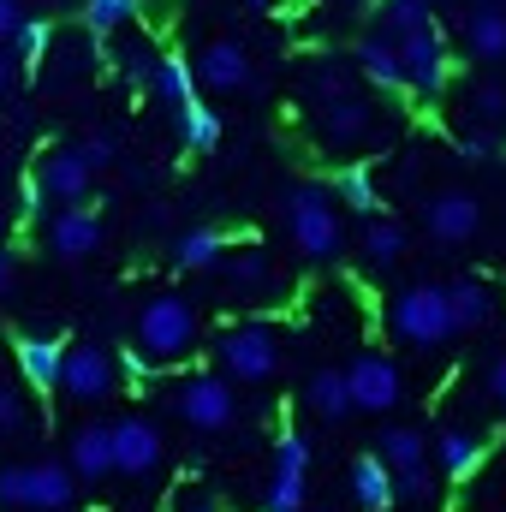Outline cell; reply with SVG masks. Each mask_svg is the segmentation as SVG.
<instances>
[{
	"instance_id": "cell-1",
	"label": "cell",
	"mask_w": 506,
	"mask_h": 512,
	"mask_svg": "<svg viewBox=\"0 0 506 512\" xmlns=\"http://www.w3.org/2000/svg\"><path fill=\"white\" fill-rule=\"evenodd\" d=\"M304 96H310V131L328 155H352L376 137V102L364 96V78L346 60L316 54L304 72Z\"/></svg>"
},
{
	"instance_id": "cell-2",
	"label": "cell",
	"mask_w": 506,
	"mask_h": 512,
	"mask_svg": "<svg viewBox=\"0 0 506 512\" xmlns=\"http://www.w3.org/2000/svg\"><path fill=\"white\" fill-rule=\"evenodd\" d=\"M197 340H203V322L191 310L185 292H155L143 298L137 310V328H131V352L149 364V370H179L197 358Z\"/></svg>"
},
{
	"instance_id": "cell-3",
	"label": "cell",
	"mask_w": 506,
	"mask_h": 512,
	"mask_svg": "<svg viewBox=\"0 0 506 512\" xmlns=\"http://www.w3.org/2000/svg\"><path fill=\"white\" fill-rule=\"evenodd\" d=\"M381 322L393 340L417 346V352H435L447 340H459V316H453V298L441 280H405L381 298Z\"/></svg>"
},
{
	"instance_id": "cell-4",
	"label": "cell",
	"mask_w": 506,
	"mask_h": 512,
	"mask_svg": "<svg viewBox=\"0 0 506 512\" xmlns=\"http://www.w3.org/2000/svg\"><path fill=\"white\" fill-rule=\"evenodd\" d=\"M286 239L304 262H334L346 251V221H340V203L322 179L286 185Z\"/></svg>"
},
{
	"instance_id": "cell-5",
	"label": "cell",
	"mask_w": 506,
	"mask_h": 512,
	"mask_svg": "<svg viewBox=\"0 0 506 512\" xmlns=\"http://www.w3.org/2000/svg\"><path fill=\"white\" fill-rule=\"evenodd\" d=\"M215 358H221V376L227 382H245V387L274 382L280 376V358H286V328L274 316H245V322L221 328Z\"/></svg>"
},
{
	"instance_id": "cell-6",
	"label": "cell",
	"mask_w": 506,
	"mask_h": 512,
	"mask_svg": "<svg viewBox=\"0 0 506 512\" xmlns=\"http://www.w3.org/2000/svg\"><path fill=\"white\" fill-rule=\"evenodd\" d=\"M78 501V477L66 459H6L0 465V512H66Z\"/></svg>"
},
{
	"instance_id": "cell-7",
	"label": "cell",
	"mask_w": 506,
	"mask_h": 512,
	"mask_svg": "<svg viewBox=\"0 0 506 512\" xmlns=\"http://www.w3.org/2000/svg\"><path fill=\"white\" fill-rule=\"evenodd\" d=\"M399 48V66H405V96L411 102H441L453 90V48L441 36V24H423L411 36L393 42Z\"/></svg>"
},
{
	"instance_id": "cell-8",
	"label": "cell",
	"mask_w": 506,
	"mask_h": 512,
	"mask_svg": "<svg viewBox=\"0 0 506 512\" xmlns=\"http://www.w3.org/2000/svg\"><path fill=\"white\" fill-rule=\"evenodd\" d=\"M173 411H179L197 435H221V429H233V417H239V393H233V382H227L221 370H185L179 387H173Z\"/></svg>"
},
{
	"instance_id": "cell-9",
	"label": "cell",
	"mask_w": 506,
	"mask_h": 512,
	"mask_svg": "<svg viewBox=\"0 0 506 512\" xmlns=\"http://www.w3.org/2000/svg\"><path fill=\"white\" fill-rule=\"evenodd\" d=\"M60 393L72 405H102L120 393V358H108L102 346L66 340V364H60Z\"/></svg>"
},
{
	"instance_id": "cell-10",
	"label": "cell",
	"mask_w": 506,
	"mask_h": 512,
	"mask_svg": "<svg viewBox=\"0 0 506 512\" xmlns=\"http://www.w3.org/2000/svg\"><path fill=\"white\" fill-rule=\"evenodd\" d=\"M423 233L435 245H471L483 233V197L465 185H441L423 197Z\"/></svg>"
},
{
	"instance_id": "cell-11",
	"label": "cell",
	"mask_w": 506,
	"mask_h": 512,
	"mask_svg": "<svg viewBox=\"0 0 506 512\" xmlns=\"http://www.w3.org/2000/svg\"><path fill=\"white\" fill-rule=\"evenodd\" d=\"M304 495H310V441H304L298 429H280L262 507L268 512H304Z\"/></svg>"
},
{
	"instance_id": "cell-12",
	"label": "cell",
	"mask_w": 506,
	"mask_h": 512,
	"mask_svg": "<svg viewBox=\"0 0 506 512\" xmlns=\"http://www.w3.org/2000/svg\"><path fill=\"white\" fill-rule=\"evenodd\" d=\"M346 393H352V411L387 417V411L405 399V370H399L387 352H358V358L346 364Z\"/></svg>"
},
{
	"instance_id": "cell-13",
	"label": "cell",
	"mask_w": 506,
	"mask_h": 512,
	"mask_svg": "<svg viewBox=\"0 0 506 512\" xmlns=\"http://www.w3.org/2000/svg\"><path fill=\"white\" fill-rule=\"evenodd\" d=\"M191 78H197L203 90H215V96H239V90L256 84L251 48L233 42V36H215V42H203V54L191 60Z\"/></svg>"
},
{
	"instance_id": "cell-14",
	"label": "cell",
	"mask_w": 506,
	"mask_h": 512,
	"mask_svg": "<svg viewBox=\"0 0 506 512\" xmlns=\"http://www.w3.org/2000/svg\"><path fill=\"white\" fill-rule=\"evenodd\" d=\"M30 179L42 185V197H48V203H60V209H78V203L90 197V179H96V167L84 161V149H78V143H54Z\"/></svg>"
},
{
	"instance_id": "cell-15",
	"label": "cell",
	"mask_w": 506,
	"mask_h": 512,
	"mask_svg": "<svg viewBox=\"0 0 506 512\" xmlns=\"http://www.w3.org/2000/svg\"><path fill=\"white\" fill-rule=\"evenodd\" d=\"M352 72H358L370 90H381V96H393V102H411V96H405V66H399V48H393L387 36H376L370 24L352 36Z\"/></svg>"
},
{
	"instance_id": "cell-16",
	"label": "cell",
	"mask_w": 506,
	"mask_h": 512,
	"mask_svg": "<svg viewBox=\"0 0 506 512\" xmlns=\"http://www.w3.org/2000/svg\"><path fill=\"white\" fill-rule=\"evenodd\" d=\"M161 459H167V441L149 417L114 423V477H149V471H161Z\"/></svg>"
},
{
	"instance_id": "cell-17",
	"label": "cell",
	"mask_w": 506,
	"mask_h": 512,
	"mask_svg": "<svg viewBox=\"0 0 506 512\" xmlns=\"http://www.w3.org/2000/svg\"><path fill=\"white\" fill-rule=\"evenodd\" d=\"M12 358H18V376H24L30 393H60L66 340H54V334H18L12 340Z\"/></svg>"
},
{
	"instance_id": "cell-18",
	"label": "cell",
	"mask_w": 506,
	"mask_h": 512,
	"mask_svg": "<svg viewBox=\"0 0 506 512\" xmlns=\"http://www.w3.org/2000/svg\"><path fill=\"white\" fill-rule=\"evenodd\" d=\"M48 251L60 256V262H84V256H96L102 251V215H96L90 203L60 209V215L48 221Z\"/></svg>"
},
{
	"instance_id": "cell-19",
	"label": "cell",
	"mask_w": 506,
	"mask_h": 512,
	"mask_svg": "<svg viewBox=\"0 0 506 512\" xmlns=\"http://www.w3.org/2000/svg\"><path fill=\"white\" fill-rule=\"evenodd\" d=\"M459 48H465V60H477V66L506 60V6L477 0V6L465 12V24H459Z\"/></svg>"
},
{
	"instance_id": "cell-20",
	"label": "cell",
	"mask_w": 506,
	"mask_h": 512,
	"mask_svg": "<svg viewBox=\"0 0 506 512\" xmlns=\"http://www.w3.org/2000/svg\"><path fill=\"white\" fill-rule=\"evenodd\" d=\"M66 465L78 483H102L114 477V423H78L66 441Z\"/></svg>"
},
{
	"instance_id": "cell-21",
	"label": "cell",
	"mask_w": 506,
	"mask_h": 512,
	"mask_svg": "<svg viewBox=\"0 0 506 512\" xmlns=\"http://www.w3.org/2000/svg\"><path fill=\"white\" fill-rule=\"evenodd\" d=\"M221 274H227V286L245 292V298H268V292L280 286V268H274L268 245H233V251L221 256Z\"/></svg>"
},
{
	"instance_id": "cell-22",
	"label": "cell",
	"mask_w": 506,
	"mask_h": 512,
	"mask_svg": "<svg viewBox=\"0 0 506 512\" xmlns=\"http://www.w3.org/2000/svg\"><path fill=\"white\" fill-rule=\"evenodd\" d=\"M370 453H376L393 477H417V471H429V435L411 429V423H387Z\"/></svg>"
},
{
	"instance_id": "cell-23",
	"label": "cell",
	"mask_w": 506,
	"mask_h": 512,
	"mask_svg": "<svg viewBox=\"0 0 506 512\" xmlns=\"http://www.w3.org/2000/svg\"><path fill=\"white\" fill-rule=\"evenodd\" d=\"M328 191H334V203H346V209L364 215V221H376L381 215V191H376L370 161H340V167L328 173Z\"/></svg>"
},
{
	"instance_id": "cell-24",
	"label": "cell",
	"mask_w": 506,
	"mask_h": 512,
	"mask_svg": "<svg viewBox=\"0 0 506 512\" xmlns=\"http://www.w3.org/2000/svg\"><path fill=\"white\" fill-rule=\"evenodd\" d=\"M429 459L441 465V477H453V483H465L477 465H483V441L471 435V429H459V423H447L435 441H429Z\"/></svg>"
},
{
	"instance_id": "cell-25",
	"label": "cell",
	"mask_w": 506,
	"mask_h": 512,
	"mask_svg": "<svg viewBox=\"0 0 506 512\" xmlns=\"http://www.w3.org/2000/svg\"><path fill=\"white\" fill-rule=\"evenodd\" d=\"M459 108H465L471 126H483L489 137H495V131L506 126V84L501 78H483V72L465 78V84H459Z\"/></svg>"
},
{
	"instance_id": "cell-26",
	"label": "cell",
	"mask_w": 506,
	"mask_h": 512,
	"mask_svg": "<svg viewBox=\"0 0 506 512\" xmlns=\"http://www.w3.org/2000/svg\"><path fill=\"white\" fill-rule=\"evenodd\" d=\"M346 489H352V501L364 512H387L393 507V471L381 465L376 453H358L352 465H346Z\"/></svg>"
},
{
	"instance_id": "cell-27",
	"label": "cell",
	"mask_w": 506,
	"mask_h": 512,
	"mask_svg": "<svg viewBox=\"0 0 506 512\" xmlns=\"http://www.w3.org/2000/svg\"><path fill=\"white\" fill-rule=\"evenodd\" d=\"M304 405L322 417V423H346L352 417V393H346V370H334V364H322V370H310L304 376Z\"/></svg>"
},
{
	"instance_id": "cell-28",
	"label": "cell",
	"mask_w": 506,
	"mask_h": 512,
	"mask_svg": "<svg viewBox=\"0 0 506 512\" xmlns=\"http://www.w3.org/2000/svg\"><path fill=\"white\" fill-rule=\"evenodd\" d=\"M447 298H453V316H459V334H471V328H483L495 310H501V292L489 286V280H453L447 286Z\"/></svg>"
},
{
	"instance_id": "cell-29",
	"label": "cell",
	"mask_w": 506,
	"mask_h": 512,
	"mask_svg": "<svg viewBox=\"0 0 506 512\" xmlns=\"http://www.w3.org/2000/svg\"><path fill=\"white\" fill-rule=\"evenodd\" d=\"M227 251H233V239H227L221 227H191V233L173 245V262H179L185 274H209V268H221Z\"/></svg>"
},
{
	"instance_id": "cell-30",
	"label": "cell",
	"mask_w": 506,
	"mask_h": 512,
	"mask_svg": "<svg viewBox=\"0 0 506 512\" xmlns=\"http://www.w3.org/2000/svg\"><path fill=\"white\" fill-rule=\"evenodd\" d=\"M149 90H155L167 108H191V102H197L191 60H179V54H155V66H149Z\"/></svg>"
},
{
	"instance_id": "cell-31",
	"label": "cell",
	"mask_w": 506,
	"mask_h": 512,
	"mask_svg": "<svg viewBox=\"0 0 506 512\" xmlns=\"http://www.w3.org/2000/svg\"><path fill=\"white\" fill-rule=\"evenodd\" d=\"M358 251H364V262H370V268H393L399 256L411 251V233H405L399 221L376 215V221H364V233H358Z\"/></svg>"
},
{
	"instance_id": "cell-32",
	"label": "cell",
	"mask_w": 506,
	"mask_h": 512,
	"mask_svg": "<svg viewBox=\"0 0 506 512\" xmlns=\"http://www.w3.org/2000/svg\"><path fill=\"white\" fill-rule=\"evenodd\" d=\"M423 24H435L429 0H376V12H370V30L387 36V42H399V36L423 30Z\"/></svg>"
},
{
	"instance_id": "cell-33",
	"label": "cell",
	"mask_w": 506,
	"mask_h": 512,
	"mask_svg": "<svg viewBox=\"0 0 506 512\" xmlns=\"http://www.w3.org/2000/svg\"><path fill=\"white\" fill-rule=\"evenodd\" d=\"M179 131H185V149L191 155H209L221 143V114L203 108V102H191V108H179Z\"/></svg>"
},
{
	"instance_id": "cell-34",
	"label": "cell",
	"mask_w": 506,
	"mask_h": 512,
	"mask_svg": "<svg viewBox=\"0 0 506 512\" xmlns=\"http://www.w3.org/2000/svg\"><path fill=\"white\" fill-rule=\"evenodd\" d=\"M143 0H84V30L90 36H120L131 18H137Z\"/></svg>"
},
{
	"instance_id": "cell-35",
	"label": "cell",
	"mask_w": 506,
	"mask_h": 512,
	"mask_svg": "<svg viewBox=\"0 0 506 512\" xmlns=\"http://www.w3.org/2000/svg\"><path fill=\"white\" fill-rule=\"evenodd\" d=\"M48 42H54V24H48V18H24V24H18V36H12L18 66H30V72H36V66L48 60Z\"/></svg>"
},
{
	"instance_id": "cell-36",
	"label": "cell",
	"mask_w": 506,
	"mask_h": 512,
	"mask_svg": "<svg viewBox=\"0 0 506 512\" xmlns=\"http://www.w3.org/2000/svg\"><path fill=\"white\" fill-rule=\"evenodd\" d=\"M30 429V405H24V393L12 382H0V441H12V435H24Z\"/></svg>"
},
{
	"instance_id": "cell-37",
	"label": "cell",
	"mask_w": 506,
	"mask_h": 512,
	"mask_svg": "<svg viewBox=\"0 0 506 512\" xmlns=\"http://www.w3.org/2000/svg\"><path fill=\"white\" fill-rule=\"evenodd\" d=\"M167 512H221V501H215L203 483H179V489L167 495Z\"/></svg>"
},
{
	"instance_id": "cell-38",
	"label": "cell",
	"mask_w": 506,
	"mask_h": 512,
	"mask_svg": "<svg viewBox=\"0 0 506 512\" xmlns=\"http://www.w3.org/2000/svg\"><path fill=\"white\" fill-rule=\"evenodd\" d=\"M155 376H161V370H149L131 346L120 352V387H131V393H149V387H155Z\"/></svg>"
},
{
	"instance_id": "cell-39",
	"label": "cell",
	"mask_w": 506,
	"mask_h": 512,
	"mask_svg": "<svg viewBox=\"0 0 506 512\" xmlns=\"http://www.w3.org/2000/svg\"><path fill=\"white\" fill-rule=\"evenodd\" d=\"M435 495V477L429 471H417V477H393V507L399 501H429Z\"/></svg>"
},
{
	"instance_id": "cell-40",
	"label": "cell",
	"mask_w": 506,
	"mask_h": 512,
	"mask_svg": "<svg viewBox=\"0 0 506 512\" xmlns=\"http://www.w3.org/2000/svg\"><path fill=\"white\" fill-rule=\"evenodd\" d=\"M42 209H48L42 185H36V179H24V185H18V215H24V221H42Z\"/></svg>"
},
{
	"instance_id": "cell-41",
	"label": "cell",
	"mask_w": 506,
	"mask_h": 512,
	"mask_svg": "<svg viewBox=\"0 0 506 512\" xmlns=\"http://www.w3.org/2000/svg\"><path fill=\"white\" fill-rule=\"evenodd\" d=\"M316 12H328V18H370L376 0H316Z\"/></svg>"
},
{
	"instance_id": "cell-42",
	"label": "cell",
	"mask_w": 506,
	"mask_h": 512,
	"mask_svg": "<svg viewBox=\"0 0 506 512\" xmlns=\"http://www.w3.org/2000/svg\"><path fill=\"white\" fill-rule=\"evenodd\" d=\"M78 149H84V161H90V167H108V161H114V137H84Z\"/></svg>"
},
{
	"instance_id": "cell-43",
	"label": "cell",
	"mask_w": 506,
	"mask_h": 512,
	"mask_svg": "<svg viewBox=\"0 0 506 512\" xmlns=\"http://www.w3.org/2000/svg\"><path fill=\"white\" fill-rule=\"evenodd\" d=\"M18 24H24V6H18V0H0V42H12Z\"/></svg>"
},
{
	"instance_id": "cell-44",
	"label": "cell",
	"mask_w": 506,
	"mask_h": 512,
	"mask_svg": "<svg viewBox=\"0 0 506 512\" xmlns=\"http://www.w3.org/2000/svg\"><path fill=\"white\" fill-rule=\"evenodd\" d=\"M483 387H489V399H495V405L506 411V352L495 358V364H489V382H483Z\"/></svg>"
},
{
	"instance_id": "cell-45",
	"label": "cell",
	"mask_w": 506,
	"mask_h": 512,
	"mask_svg": "<svg viewBox=\"0 0 506 512\" xmlns=\"http://www.w3.org/2000/svg\"><path fill=\"white\" fill-rule=\"evenodd\" d=\"M245 6H251V12H268V18H280V12H292L298 0H245Z\"/></svg>"
},
{
	"instance_id": "cell-46",
	"label": "cell",
	"mask_w": 506,
	"mask_h": 512,
	"mask_svg": "<svg viewBox=\"0 0 506 512\" xmlns=\"http://www.w3.org/2000/svg\"><path fill=\"white\" fill-rule=\"evenodd\" d=\"M12 274H18V262H12V251H6V245H0V292L12 286Z\"/></svg>"
},
{
	"instance_id": "cell-47",
	"label": "cell",
	"mask_w": 506,
	"mask_h": 512,
	"mask_svg": "<svg viewBox=\"0 0 506 512\" xmlns=\"http://www.w3.org/2000/svg\"><path fill=\"white\" fill-rule=\"evenodd\" d=\"M6 90H12V60L0 54V96H6Z\"/></svg>"
},
{
	"instance_id": "cell-48",
	"label": "cell",
	"mask_w": 506,
	"mask_h": 512,
	"mask_svg": "<svg viewBox=\"0 0 506 512\" xmlns=\"http://www.w3.org/2000/svg\"><path fill=\"white\" fill-rule=\"evenodd\" d=\"M0 233H6V215H0Z\"/></svg>"
},
{
	"instance_id": "cell-49",
	"label": "cell",
	"mask_w": 506,
	"mask_h": 512,
	"mask_svg": "<svg viewBox=\"0 0 506 512\" xmlns=\"http://www.w3.org/2000/svg\"><path fill=\"white\" fill-rule=\"evenodd\" d=\"M304 512H322V507H304Z\"/></svg>"
},
{
	"instance_id": "cell-50",
	"label": "cell",
	"mask_w": 506,
	"mask_h": 512,
	"mask_svg": "<svg viewBox=\"0 0 506 512\" xmlns=\"http://www.w3.org/2000/svg\"><path fill=\"white\" fill-rule=\"evenodd\" d=\"M495 6H506V0H495Z\"/></svg>"
}]
</instances>
